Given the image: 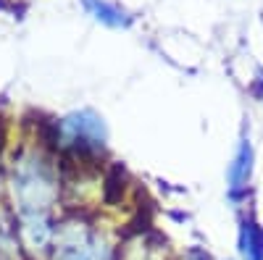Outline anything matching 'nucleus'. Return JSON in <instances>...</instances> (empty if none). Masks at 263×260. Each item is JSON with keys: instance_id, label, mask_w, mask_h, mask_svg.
Segmentation results:
<instances>
[{"instance_id": "nucleus-1", "label": "nucleus", "mask_w": 263, "mask_h": 260, "mask_svg": "<svg viewBox=\"0 0 263 260\" xmlns=\"http://www.w3.org/2000/svg\"><path fill=\"white\" fill-rule=\"evenodd\" d=\"M11 192L21 215H48L58 194L50 163L40 153H21L13 161Z\"/></svg>"}, {"instance_id": "nucleus-3", "label": "nucleus", "mask_w": 263, "mask_h": 260, "mask_svg": "<svg viewBox=\"0 0 263 260\" xmlns=\"http://www.w3.org/2000/svg\"><path fill=\"white\" fill-rule=\"evenodd\" d=\"M250 173H253V147L245 139L242 145H239V150H237L234 163L229 166V192L232 194L242 192L248 187V182H250Z\"/></svg>"}, {"instance_id": "nucleus-5", "label": "nucleus", "mask_w": 263, "mask_h": 260, "mask_svg": "<svg viewBox=\"0 0 263 260\" xmlns=\"http://www.w3.org/2000/svg\"><path fill=\"white\" fill-rule=\"evenodd\" d=\"M84 6L95 13V18L105 21L108 27H126L129 24V18L124 16V11H119L111 3H105V0H84Z\"/></svg>"}, {"instance_id": "nucleus-2", "label": "nucleus", "mask_w": 263, "mask_h": 260, "mask_svg": "<svg viewBox=\"0 0 263 260\" xmlns=\"http://www.w3.org/2000/svg\"><path fill=\"white\" fill-rule=\"evenodd\" d=\"M105 250L84 224H63L55 231V260H103Z\"/></svg>"}, {"instance_id": "nucleus-4", "label": "nucleus", "mask_w": 263, "mask_h": 260, "mask_svg": "<svg viewBox=\"0 0 263 260\" xmlns=\"http://www.w3.org/2000/svg\"><path fill=\"white\" fill-rule=\"evenodd\" d=\"M239 250H242L245 260H263V236L253 221L242 224V234H239Z\"/></svg>"}]
</instances>
